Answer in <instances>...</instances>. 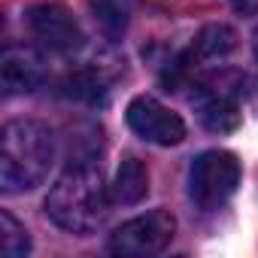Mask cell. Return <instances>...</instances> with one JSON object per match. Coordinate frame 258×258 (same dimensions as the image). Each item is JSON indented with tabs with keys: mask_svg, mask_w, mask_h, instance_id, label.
Here are the masks:
<instances>
[{
	"mask_svg": "<svg viewBox=\"0 0 258 258\" xmlns=\"http://www.w3.org/2000/svg\"><path fill=\"white\" fill-rule=\"evenodd\" d=\"M231 7L240 16H258V0H231Z\"/></svg>",
	"mask_w": 258,
	"mask_h": 258,
	"instance_id": "13",
	"label": "cell"
},
{
	"mask_svg": "<svg viewBox=\"0 0 258 258\" xmlns=\"http://www.w3.org/2000/svg\"><path fill=\"white\" fill-rule=\"evenodd\" d=\"M61 94L70 97V100L97 103L106 94V79L100 76V70H76L61 82Z\"/></svg>",
	"mask_w": 258,
	"mask_h": 258,
	"instance_id": "10",
	"label": "cell"
},
{
	"mask_svg": "<svg viewBox=\"0 0 258 258\" xmlns=\"http://www.w3.org/2000/svg\"><path fill=\"white\" fill-rule=\"evenodd\" d=\"M46 79V67L40 55L31 49H7L4 61H0V82H4L7 94H28L37 91Z\"/></svg>",
	"mask_w": 258,
	"mask_h": 258,
	"instance_id": "8",
	"label": "cell"
},
{
	"mask_svg": "<svg viewBox=\"0 0 258 258\" xmlns=\"http://www.w3.org/2000/svg\"><path fill=\"white\" fill-rule=\"evenodd\" d=\"M240 176H243V170H240V161L234 152L210 149L191 161L188 195L201 210H219L234 198Z\"/></svg>",
	"mask_w": 258,
	"mask_h": 258,
	"instance_id": "3",
	"label": "cell"
},
{
	"mask_svg": "<svg viewBox=\"0 0 258 258\" xmlns=\"http://www.w3.org/2000/svg\"><path fill=\"white\" fill-rule=\"evenodd\" d=\"M176 234V219L167 210H152L146 216H137L131 222L118 225L109 234L106 249L118 258H149L170 246Z\"/></svg>",
	"mask_w": 258,
	"mask_h": 258,
	"instance_id": "4",
	"label": "cell"
},
{
	"mask_svg": "<svg viewBox=\"0 0 258 258\" xmlns=\"http://www.w3.org/2000/svg\"><path fill=\"white\" fill-rule=\"evenodd\" d=\"M198 115H201V124L213 134H228L240 124V106H237V94L231 88H225L222 82H201L198 85Z\"/></svg>",
	"mask_w": 258,
	"mask_h": 258,
	"instance_id": "7",
	"label": "cell"
},
{
	"mask_svg": "<svg viewBox=\"0 0 258 258\" xmlns=\"http://www.w3.org/2000/svg\"><path fill=\"white\" fill-rule=\"evenodd\" d=\"M0 249H4L7 258H22L31 252V240L25 225L13 216V213H0Z\"/></svg>",
	"mask_w": 258,
	"mask_h": 258,
	"instance_id": "12",
	"label": "cell"
},
{
	"mask_svg": "<svg viewBox=\"0 0 258 258\" xmlns=\"http://www.w3.org/2000/svg\"><path fill=\"white\" fill-rule=\"evenodd\" d=\"M28 22V31L31 37L46 49V52H55V55H73L82 49V28L79 22L64 10V7H55V4H37L28 10L25 16Z\"/></svg>",
	"mask_w": 258,
	"mask_h": 258,
	"instance_id": "5",
	"label": "cell"
},
{
	"mask_svg": "<svg viewBox=\"0 0 258 258\" xmlns=\"http://www.w3.org/2000/svg\"><path fill=\"white\" fill-rule=\"evenodd\" d=\"M109 191H112V201H118V204H140L149 195V170H146V164L140 158H134V155H127L118 164Z\"/></svg>",
	"mask_w": 258,
	"mask_h": 258,
	"instance_id": "9",
	"label": "cell"
},
{
	"mask_svg": "<svg viewBox=\"0 0 258 258\" xmlns=\"http://www.w3.org/2000/svg\"><path fill=\"white\" fill-rule=\"evenodd\" d=\"M97 25L109 40H118L127 28V0H91Z\"/></svg>",
	"mask_w": 258,
	"mask_h": 258,
	"instance_id": "11",
	"label": "cell"
},
{
	"mask_svg": "<svg viewBox=\"0 0 258 258\" xmlns=\"http://www.w3.org/2000/svg\"><path fill=\"white\" fill-rule=\"evenodd\" d=\"M109 198L112 191L103 185L100 170L88 161H76L55 179L46 198V213L58 228L70 234H91L103 225Z\"/></svg>",
	"mask_w": 258,
	"mask_h": 258,
	"instance_id": "1",
	"label": "cell"
},
{
	"mask_svg": "<svg viewBox=\"0 0 258 258\" xmlns=\"http://www.w3.org/2000/svg\"><path fill=\"white\" fill-rule=\"evenodd\" d=\"M252 49H255V58H258V31H255V40H252Z\"/></svg>",
	"mask_w": 258,
	"mask_h": 258,
	"instance_id": "14",
	"label": "cell"
},
{
	"mask_svg": "<svg viewBox=\"0 0 258 258\" xmlns=\"http://www.w3.org/2000/svg\"><path fill=\"white\" fill-rule=\"evenodd\" d=\"M55 164V137L46 124L16 118L0 134V188L7 195L37 188Z\"/></svg>",
	"mask_w": 258,
	"mask_h": 258,
	"instance_id": "2",
	"label": "cell"
},
{
	"mask_svg": "<svg viewBox=\"0 0 258 258\" xmlns=\"http://www.w3.org/2000/svg\"><path fill=\"white\" fill-rule=\"evenodd\" d=\"M127 127L143 137L146 143H155V146H176L185 140V121L167 109L164 103H158L155 97H134L131 103H127Z\"/></svg>",
	"mask_w": 258,
	"mask_h": 258,
	"instance_id": "6",
	"label": "cell"
}]
</instances>
